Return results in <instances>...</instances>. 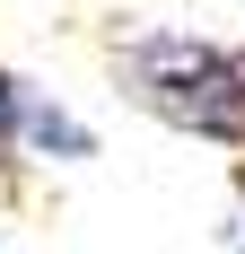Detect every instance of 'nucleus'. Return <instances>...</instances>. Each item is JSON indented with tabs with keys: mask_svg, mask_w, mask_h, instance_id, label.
I'll return each mask as SVG.
<instances>
[{
	"mask_svg": "<svg viewBox=\"0 0 245 254\" xmlns=\"http://www.w3.org/2000/svg\"><path fill=\"white\" fill-rule=\"evenodd\" d=\"M122 97L149 105L158 123L245 149V44H210V35H131L114 53Z\"/></svg>",
	"mask_w": 245,
	"mask_h": 254,
	"instance_id": "nucleus-1",
	"label": "nucleus"
},
{
	"mask_svg": "<svg viewBox=\"0 0 245 254\" xmlns=\"http://www.w3.org/2000/svg\"><path fill=\"white\" fill-rule=\"evenodd\" d=\"M9 158H18V79L0 70V176H9Z\"/></svg>",
	"mask_w": 245,
	"mask_h": 254,
	"instance_id": "nucleus-3",
	"label": "nucleus"
},
{
	"mask_svg": "<svg viewBox=\"0 0 245 254\" xmlns=\"http://www.w3.org/2000/svg\"><path fill=\"white\" fill-rule=\"evenodd\" d=\"M18 149L26 158H97V131L79 123V114H61L53 97L18 88Z\"/></svg>",
	"mask_w": 245,
	"mask_h": 254,
	"instance_id": "nucleus-2",
	"label": "nucleus"
},
{
	"mask_svg": "<svg viewBox=\"0 0 245 254\" xmlns=\"http://www.w3.org/2000/svg\"><path fill=\"white\" fill-rule=\"evenodd\" d=\"M237 254H245V176H237Z\"/></svg>",
	"mask_w": 245,
	"mask_h": 254,
	"instance_id": "nucleus-4",
	"label": "nucleus"
}]
</instances>
